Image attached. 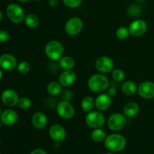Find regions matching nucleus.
Masks as SVG:
<instances>
[{
	"instance_id": "obj_35",
	"label": "nucleus",
	"mask_w": 154,
	"mask_h": 154,
	"mask_svg": "<svg viewBox=\"0 0 154 154\" xmlns=\"http://www.w3.org/2000/svg\"><path fill=\"white\" fill-rule=\"evenodd\" d=\"M30 154H48V153H47L45 150H42V149L37 148V149H35V150H33L30 153Z\"/></svg>"
},
{
	"instance_id": "obj_20",
	"label": "nucleus",
	"mask_w": 154,
	"mask_h": 154,
	"mask_svg": "<svg viewBox=\"0 0 154 154\" xmlns=\"http://www.w3.org/2000/svg\"><path fill=\"white\" fill-rule=\"evenodd\" d=\"M121 90L123 94L126 96H133L138 92V86L135 81H126L122 84Z\"/></svg>"
},
{
	"instance_id": "obj_38",
	"label": "nucleus",
	"mask_w": 154,
	"mask_h": 154,
	"mask_svg": "<svg viewBox=\"0 0 154 154\" xmlns=\"http://www.w3.org/2000/svg\"><path fill=\"white\" fill-rule=\"evenodd\" d=\"M2 75H3L2 72V70H1V69H0V81H1V79H2Z\"/></svg>"
},
{
	"instance_id": "obj_39",
	"label": "nucleus",
	"mask_w": 154,
	"mask_h": 154,
	"mask_svg": "<svg viewBox=\"0 0 154 154\" xmlns=\"http://www.w3.org/2000/svg\"><path fill=\"white\" fill-rule=\"evenodd\" d=\"M18 2H27L29 0H17Z\"/></svg>"
},
{
	"instance_id": "obj_16",
	"label": "nucleus",
	"mask_w": 154,
	"mask_h": 154,
	"mask_svg": "<svg viewBox=\"0 0 154 154\" xmlns=\"http://www.w3.org/2000/svg\"><path fill=\"white\" fill-rule=\"evenodd\" d=\"M18 118L19 117H18L17 113L12 109L5 110L0 116L2 123L7 126L14 125L18 121Z\"/></svg>"
},
{
	"instance_id": "obj_13",
	"label": "nucleus",
	"mask_w": 154,
	"mask_h": 154,
	"mask_svg": "<svg viewBox=\"0 0 154 154\" xmlns=\"http://www.w3.org/2000/svg\"><path fill=\"white\" fill-rule=\"evenodd\" d=\"M49 135L55 142H63L66 138V131L61 125L54 124L49 129Z\"/></svg>"
},
{
	"instance_id": "obj_10",
	"label": "nucleus",
	"mask_w": 154,
	"mask_h": 154,
	"mask_svg": "<svg viewBox=\"0 0 154 154\" xmlns=\"http://www.w3.org/2000/svg\"><path fill=\"white\" fill-rule=\"evenodd\" d=\"M129 30L130 35L134 37H141L144 35L147 30V24L144 20L137 19L132 21L129 26Z\"/></svg>"
},
{
	"instance_id": "obj_33",
	"label": "nucleus",
	"mask_w": 154,
	"mask_h": 154,
	"mask_svg": "<svg viewBox=\"0 0 154 154\" xmlns=\"http://www.w3.org/2000/svg\"><path fill=\"white\" fill-rule=\"evenodd\" d=\"M72 97V93L69 90H66L62 93V98L64 101H69Z\"/></svg>"
},
{
	"instance_id": "obj_26",
	"label": "nucleus",
	"mask_w": 154,
	"mask_h": 154,
	"mask_svg": "<svg viewBox=\"0 0 154 154\" xmlns=\"http://www.w3.org/2000/svg\"><path fill=\"white\" fill-rule=\"evenodd\" d=\"M130 35L129 32V28L126 26H120L117 28V31H116V35L120 40H124L126 39Z\"/></svg>"
},
{
	"instance_id": "obj_5",
	"label": "nucleus",
	"mask_w": 154,
	"mask_h": 154,
	"mask_svg": "<svg viewBox=\"0 0 154 154\" xmlns=\"http://www.w3.org/2000/svg\"><path fill=\"white\" fill-rule=\"evenodd\" d=\"M85 123L87 126L93 129L102 128L105 123V117L102 111H91L86 115Z\"/></svg>"
},
{
	"instance_id": "obj_36",
	"label": "nucleus",
	"mask_w": 154,
	"mask_h": 154,
	"mask_svg": "<svg viewBox=\"0 0 154 154\" xmlns=\"http://www.w3.org/2000/svg\"><path fill=\"white\" fill-rule=\"evenodd\" d=\"M48 4L51 7H56L58 5V0H49Z\"/></svg>"
},
{
	"instance_id": "obj_4",
	"label": "nucleus",
	"mask_w": 154,
	"mask_h": 154,
	"mask_svg": "<svg viewBox=\"0 0 154 154\" xmlns=\"http://www.w3.org/2000/svg\"><path fill=\"white\" fill-rule=\"evenodd\" d=\"M6 15L14 23H20L25 19V12L23 8L16 3H11L6 8Z\"/></svg>"
},
{
	"instance_id": "obj_24",
	"label": "nucleus",
	"mask_w": 154,
	"mask_h": 154,
	"mask_svg": "<svg viewBox=\"0 0 154 154\" xmlns=\"http://www.w3.org/2000/svg\"><path fill=\"white\" fill-rule=\"evenodd\" d=\"M26 26L29 29H35L36 27L38 26L39 20L38 17L34 14H29L26 15L25 19H24Z\"/></svg>"
},
{
	"instance_id": "obj_44",
	"label": "nucleus",
	"mask_w": 154,
	"mask_h": 154,
	"mask_svg": "<svg viewBox=\"0 0 154 154\" xmlns=\"http://www.w3.org/2000/svg\"><path fill=\"white\" fill-rule=\"evenodd\" d=\"M34 1H35V2H39V1H42V0H34Z\"/></svg>"
},
{
	"instance_id": "obj_14",
	"label": "nucleus",
	"mask_w": 154,
	"mask_h": 154,
	"mask_svg": "<svg viewBox=\"0 0 154 154\" xmlns=\"http://www.w3.org/2000/svg\"><path fill=\"white\" fill-rule=\"evenodd\" d=\"M112 103V98L108 93L99 94L95 99V107L99 111H105L110 108Z\"/></svg>"
},
{
	"instance_id": "obj_11",
	"label": "nucleus",
	"mask_w": 154,
	"mask_h": 154,
	"mask_svg": "<svg viewBox=\"0 0 154 154\" xmlns=\"http://www.w3.org/2000/svg\"><path fill=\"white\" fill-rule=\"evenodd\" d=\"M19 96L15 90L6 89L1 95L2 102L7 107H14L19 102Z\"/></svg>"
},
{
	"instance_id": "obj_15",
	"label": "nucleus",
	"mask_w": 154,
	"mask_h": 154,
	"mask_svg": "<svg viewBox=\"0 0 154 154\" xmlns=\"http://www.w3.org/2000/svg\"><path fill=\"white\" fill-rule=\"evenodd\" d=\"M17 61L15 57L9 54L0 56V68L5 71H11L17 68Z\"/></svg>"
},
{
	"instance_id": "obj_7",
	"label": "nucleus",
	"mask_w": 154,
	"mask_h": 154,
	"mask_svg": "<svg viewBox=\"0 0 154 154\" xmlns=\"http://www.w3.org/2000/svg\"><path fill=\"white\" fill-rule=\"evenodd\" d=\"M84 26L82 19L78 17H73L67 20L65 24V32L70 36H75L79 34Z\"/></svg>"
},
{
	"instance_id": "obj_3",
	"label": "nucleus",
	"mask_w": 154,
	"mask_h": 154,
	"mask_svg": "<svg viewBox=\"0 0 154 154\" xmlns=\"http://www.w3.org/2000/svg\"><path fill=\"white\" fill-rule=\"evenodd\" d=\"M46 57L53 61H59L64 54V47L61 42L57 40L50 41L45 48Z\"/></svg>"
},
{
	"instance_id": "obj_22",
	"label": "nucleus",
	"mask_w": 154,
	"mask_h": 154,
	"mask_svg": "<svg viewBox=\"0 0 154 154\" xmlns=\"http://www.w3.org/2000/svg\"><path fill=\"white\" fill-rule=\"evenodd\" d=\"M59 65L63 70H72L75 66V61L69 56H63L59 60Z\"/></svg>"
},
{
	"instance_id": "obj_32",
	"label": "nucleus",
	"mask_w": 154,
	"mask_h": 154,
	"mask_svg": "<svg viewBox=\"0 0 154 154\" xmlns=\"http://www.w3.org/2000/svg\"><path fill=\"white\" fill-rule=\"evenodd\" d=\"M9 37H10L9 33L6 30H0V42L1 43L8 42Z\"/></svg>"
},
{
	"instance_id": "obj_17",
	"label": "nucleus",
	"mask_w": 154,
	"mask_h": 154,
	"mask_svg": "<svg viewBox=\"0 0 154 154\" xmlns=\"http://www.w3.org/2000/svg\"><path fill=\"white\" fill-rule=\"evenodd\" d=\"M76 73L72 70H64L59 77V82L63 87H70L75 82Z\"/></svg>"
},
{
	"instance_id": "obj_9",
	"label": "nucleus",
	"mask_w": 154,
	"mask_h": 154,
	"mask_svg": "<svg viewBox=\"0 0 154 154\" xmlns=\"http://www.w3.org/2000/svg\"><path fill=\"white\" fill-rule=\"evenodd\" d=\"M95 67L99 73L106 74L114 70V63L111 57L102 56L96 60Z\"/></svg>"
},
{
	"instance_id": "obj_45",
	"label": "nucleus",
	"mask_w": 154,
	"mask_h": 154,
	"mask_svg": "<svg viewBox=\"0 0 154 154\" xmlns=\"http://www.w3.org/2000/svg\"><path fill=\"white\" fill-rule=\"evenodd\" d=\"M1 144H2V140L1 138H0V145H1Z\"/></svg>"
},
{
	"instance_id": "obj_42",
	"label": "nucleus",
	"mask_w": 154,
	"mask_h": 154,
	"mask_svg": "<svg viewBox=\"0 0 154 154\" xmlns=\"http://www.w3.org/2000/svg\"><path fill=\"white\" fill-rule=\"evenodd\" d=\"M1 126H2V121L1 120H0V129H1Z\"/></svg>"
},
{
	"instance_id": "obj_41",
	"label": "nucleus",
	"mask_w": 154,
	"mask_h": 154,
	"mask_svg": "<svg viewBox=\"0 0 154 154\" xmlns=\"http://www.w3.org/2000/svg\"><path fill=\"white\" fill-rule=\"evenodd\" d=\"M2 113V108H0V116H1Z\"/></svg>"
},
{
	"instance_id": "obj_25",
	"label": "nucleus",
	"mask_w": 154,
	"mask_h": 154,
	"mask_svg": "<svg viewBox=\"0 0 154 154\" xmlns=\"http://www.w3.org/2000/svg\"><path fill=\"white\" fill-rule=\"evenodd\" d=\"M107 135L106 132L102 129L101 128H98V129H94L91 133V138L95 142H102L104 141L106 138Z\"/></svg>"
},
{
	"instance_id": "obj_1",
	"label": "nucleus",
	"mask_w": 154,
	"mask_h": 154,
	"mask_svg": "<svg viewBox=\"0 0 154 154\" xmlns=\"http://www.w3.org/2000/svg\"><path fill=\"white\" fill-rule=\"evenodd\" d=\"M87 86L93 93H102L108 89L109 80L104 74H95L89 78Z\"/></svg>"
},
{
	"instance_id": "obj_31",
	"label": "nucleus",
	"mask_w": 154,
	"mask_h": 154,
	"mask_svg": "<svg viewBox=\"0 0 154 154\" xmlns=\"http://www.w3.org/2000/svg\"><path fill=\"white\" fill-rule=\"evenodd\" d=\"M63 2L66 7L70 8H76L82 3V0H63Z\"/></svg>"
},
{
	"instance_id": "obj_6",
	"label": "nucleus",
	"mask_w": 154,
	"mask_h": 154,
	"mask_svg": "<svg viewBox=\"0 0 154 154\" xmlns=\"http://www.w3.org/2000/svg\"><path fill=\"white\" fill-rule=\"evenodd\" d=\"M126 117L123 114L114 113L111 114L108 119V127L113 132H118L121 130L126 125Z\"/></svg>"
},
{
	"instance_id": "obj_30",
	"label": "nucleus",
	"mask_w": 154,
	"mask_h": 154,
	"mask_svg": "<svg viewBox=\"0 0 154 154\" xmlns=\"http://www.w3.org/2000/svg\"><path fill=\"white\" fill-rule=\"evenodd\" d=\"M141 8L140 5L137 4H132L127 8V14L131 17H137L141 14Z\"/></svg>"
},
{
	"instance_id": "obj_34",
	"label": "nucleus",
	"mask_w": 154,
	"mask_h": 154,
	"mask_svg": "<svg viewBox=\"0 0 154 154\" xmlns=\"http://www.w3.org/2000/svg\"><path fill=\"white\" fill-rule=\"evenodd\" d=\"M108 93V94L109 95L111 98H112V97H114V96L117 95V89L114 88V87H110V88H108V93Z\"/></svg>"
},
{
	"instance_id": "obj_28",
	"label": "nucleus",
	"mask_w": 154,
	"mask_h": 154,
	"mask_svg": "<svg viewBox=\"0 0 154 154\" xmlns=\"http://www.w3.org/2000/svg\"><path fill=\"white\" fill-rule=\"evenodd\" d=\"M31 69V65L27 61H21L17 66V70L20 74H27Z\"/></svg>"
},
{
	"instance_id": "obj_23",
	"label": "nucleus",
	"mask_w": 154,
	"mask_h": 154,
	"mask_svg": "<svg viewBox=\"0 0 154 154\" xmlns=\"http://www.w3.org/2000/svg\"><path fill=\"white\" fill-rule=\"evenodd\" d=\"M81 109L86 113L91 111L95 107V99L92 96H87L83 98L81 102Z\"/></svg>"
},
{
	"instance_id": "obj_8",
	"label": "nucleus",
	"mask_w": 154,
	"mask_h": 154,
	"mask_svg": "<svg viewBox=\"0 0 154 154\" xmlns=\"http://www.w3.org/2000/svg\"><path fill=\"white\" fill-rule=\"evenodd\" d=\"M57 113L60 117L66 120H70L73 118L75 114V110L73 105L69 101H61L57 105Z\"/></svg>"
},
{
	"instance_id": "obj_18",
	"label": "nucleus",
	"mask_w": 154,
	"mask_h": 154,
	"mask_svg": "<svg viewBox=\"0 0 154 154\" xmlns=\"http://www.w3.org/2000/svg\"><path fill=\"white\" fill-rule=\"evenodd\" d=\"M31 121L35 129H43L48 125V117L45 113L42 111H37L32 116Z\"/></svg>"
},
{
	"instance_id": "obj_29",
	"label": "nucleus",
	"mask_w": 154,
	"mask_h": 154,
	"mask_svg": "<svg viewBox=\"0 0 154 154\" xmlns=\"http://www.w3.org/2000/svg\"><path fill=\"white\" fill-rule=\"evenodd\" d=\"M18 106L20 109L27 110L31 108L32 106V101L28 97H21L20 98L19 102H18Z\"/></svg>"
},
{
	"instance_id": "obj_27",
	"label": "nucleus",
	"mask_w": 154,
	"mask_h": 154,
	"mask_svg": "<svg viewBox=\"0 0 154 154\" xmlns=\"http://www.w3.org/2000/svg\"><path fill=\"white\" fill-rule=\"evenodd\" d=\"M112 78L116 81V82H122L124 81L125 77H126V74L123 72L122 69H116L112 71Z\"/></svg>"
},
{
	"instance_id": "obj_2",
	"label": "nucleus",
	"mask_w": 154,
	"mask_h": 154,
	"mask_svg": "<svg viewBox=\"0 0 154 154\" xmlns=\"http://www.w3.org/2000/svg\"><path fill=\"white\" fill-rule=\"evenodd\" d=\"M105 147L111 152H120L126 146V139L120 134L114 133L108 135L104 141Z\"/></svg>"
},
{
	"instance_id": "obj_43",
	"label": "nucleus",
	"mask_w": 154,
	"mask_h": 154,
	"mask_svg": "<svg viewBox=\"0 0 154 154\" xmlns=\"http://www.w3.org/2000/svg\"><path fill=\"white\" fill-rule=\"evenodd\" d=\"M106 154H114V153H111V152H110V153H107Z\"/></svg>"
},
{
	"instance_id": "obj_21",
	"label": "nucleus",
	"mask_w": 154,
	"mask_h": 154,
	"mask_svg": "<svg viewBox=\"0 0 154 154\" xmlns=\"http://www.w3.org/2000/svg\"><path fill=\"white\" fill-rule=\"evenodd\" d=\"M63 91V86L57 81H51L47 86V92L51 96H56L60 95Z\"/></svg>"
},
{
	"instance_id": "obj_37",
	"label": "nucleus",
	"mask_w": 154,
	"mask_h": 154,
	"mask_svg": "<svg viewBox=\"0 0 154 154\" xmlns=\"http://www.w3.org/2000/svg\"><path fill=\"white\" fill-rule=\"evenodd\" d=\"M2 17H3V15H2V13L1 10H0V22H1V21H2Z\"/></svg>"
},
{
	"instance_id": "obj_40",
	"label": "nucleus",
	"mask_w": 154,
	"mask_h": 154,
	"mask_svg": "<svg viewBox=\"0 0 154 154\" xmlns=\"http://www.w3.org/2000/svg\"><path fill=\"white\" fill-rule=\"evenodd\" d=\"M136 1H138V2H144V1H145V0H136Z\"/></svg>"
},
{
	"instance_id": "obj_12",
	"label": "nucleus",
	"mask_w": 154,
	"mask_h": 154,
	"mask_svg": "<svg viewBox=\"0 0 154 154\" xmlns=\"http://www.w3.org/2000/svg\"><path fill=\"white\" fill-rule=\"evenodd\" d=\"M138 93L141 98L150 99L154 98V82L144 81L138 87Z\"/></svg>"
},
{
	"instance_id": "obj_19",
	"label": "nucleus",
	"mask_w": 154,
	"mask_h": 154,
	"mask_svg": "<svg viewBox=\"0 0 154 154\" xmlns=\"http://www.w3.org/2000/svg\"><path fill=\"white\" fill-rule=\"evenodd\" d=\"M139 105L137 102H128L123 108V114L126 117L132 118V117H135L139 113Z\"/></svg>"
}]
</instances>
